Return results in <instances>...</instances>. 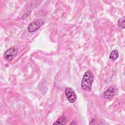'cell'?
I'll return each mask as SVG.
<instances>
[{"label":"cell","instance_id":"2","mask_svg":"<svg viewBox=\"0 0 125 125\" xmlns=\"http://www.w3.org/2000/svg\"><path fill=\"white\" fill-rule=\"evenodd\" d=\"M44 23V21L42 19H36L33 21L28 26V31L30 32H34L38 30Z\"/></svg>","mask_w":125,"mask_h":125},{"label":"cell","instance_id":"6","mask_svg":"<svg viewBox=\"0 0 125 125\" xmlns=\"http://www.w3.org/2000/svg\"><path fill=\"white\" fill-rule=\"evenodd\" d=\"M67 122V118L65 116L60 117L53 125H65Z\"/></svg>","mask_w":125,"mask_h":125},{"label":"cell","instance_id":"3","mask_svg":"<svg viewBox=\"0 0 125 125\" xmlns=\"http://www.w3.org/2000/svg\"><path fill=\"white\" fill-rule=\"evenodd\" d=\"M18 49L16 47L13 46L8 49L4 54V57L5 60L10 61L13 60L17 55Z\"/></svg>","mask_w":125,"mask_h":125},{"label":"cell","instance_id":"5","mask_svg":"<svg viewBox=\"0 0 125 125\" xmlns=\"http://www.w3.org/2000/svg\"><path fill=\"white\" fill-rule=\"evenodd\" d=\"M116 88L113 86L109 87L104 93V97L105 99H108L112 98L115 94Z\"/></svg>","mask_w":125,"mask_h":125},{"label":"cell","instance_id":"8","mask_svg":"<svg viewBox=\"0 0 125 125\" xmlns=\"http://www.w3.org/2000/svg\"><path fill=\"white\" fill-rule=\"evenodd\" d=\"M118 25L119 27L122 29H124L125 27V19L124 18L120 19L118 21Z\"/></svg>","mask_w":125,"mask_h":125},{"label":"cell","instance_id":"1","mask_svg":"<svg viewBox=\"0 0 125 125\" xmlns=\"http://www.w3.org/2000/svg\"><path fill=\"white\" fill-rule=\"evenodd\" d=\"M94 75L90 70L87 71L83 76L81 81V88L85 92H90L94 80Z\"/></svg>","mask_w":125,"mask_h":125},{"label":"cell","instance_id":"7","mask_svg":"<svg viewBox=\"0 0 125 125\" xmlns=\"http://www.w3.org/2000/svg\"><path fill=\"white\" fill-rule=\"evenodd\" d=\"M119 57V53L117 50H113L112 51L109 55V59L110 60L113 61H115Z\"/></svg>","mask_w":125,"mask_h":125},{"label":"cell","instance_id":"4","mask_svg":"<svg viewBox=\"0 0 125 125\" xmlns=\"http://www.w3.org/2000/svg\"><path fill=\"white\" fill-rule=\"evenodd\" d=\"M65 94L66 99L70 103H73L76 101L77 95L72 88L66 87L65 89Z\"/></svg>","mask_w":125,"mask_h":125}]
</instances>
